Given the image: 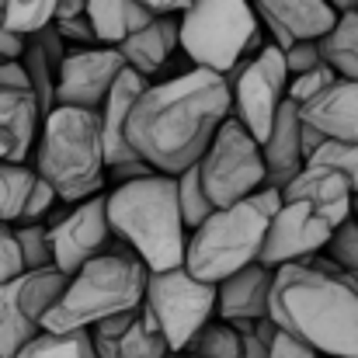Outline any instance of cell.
Returning a JSON list of instances; mask_svg holds the SVG:
<instances>
[{
  "mask_svg": "<svg viewBox=\"0 0 358 358\" xmlns=\"http://www.w3.org/2000/svg\"><path fill=\"white\" fill-rule=\"evenodd\" d=\"M234 87L223 73L195 66L167 84L146 87L129 115V143L164 174L199 164L230 119Z\"/></svg>",
  "mask_w": 358,
  "mask_h": 358,
  "instance_id": "1",
  "label": "cell"
},
{
  "mask_svg": "<svg viewBox=\"0 0 358 358\" xmlns=\"http://www.w3.org/2000/svg\"><path fill=\"white\" fill-rule=\"evenodd\" d=\"M271 317L282 331L331 358H358V278L334 257L275 271Z\"/></svg>",
  "mask_w": 358,
  "mask_h": 358,
  "instance_id": "2",
  "label": "cell"
},
{
  "mask_svg": "<svg viewBox=\"0 0 358 358\" xmlns=\"http://www.w3.org/2000/svg\"><path fill=\"white\" fill-rule=\"evenodd\" d=\"M108 220L150 271H171L185 264L188 223L178 199V174H150L108 192Z\"/></svg>",
  "mask_w": 358,
  "mask_h": 358,
  "instance_id": "3",
  "label": "cell"
},
{
  "mask_svg": "<svg viewBox=\"0 0 358 358\" xmlns=\"http://www.w3.org/2000/svg\"><path fill=\"white\" fill-rule=\"evenodd\" d=\"M35 171L59 192L63 202H84L91 195H101L108 153L98 112L56 105L45 115L35 146Z\"/></svg>",
  "mask_w": 358,
  "mask_h": 358,
  "instance_id": "4",
  "label": "cell"
},
{
  "mask_svg": "<svg viewBox=\"0 0 358 358\" xmlns=\"http://www.w3.org/2000/svg\"><path fill=\"white\" fill-rule=\"evenodd\" d=\"M150 268L139 254H101L70 275L63 296L45 317V331H91L108 317L143 306Z\"/></svg>",
  "mask_w": 358,
  "mask_h": 358,
  "instance_id": "5",
  "label": "cell"
},
{
  "mask_svg": "<svg viewBox=\"0 0 358 358\" xmlns=\"http://www.w3.org/2000/svg\"><path fill=\"white\" fill-rule=\"evenodd\" d=\"M254 0H192L181 14V49L195 66L234 73L261 52V24Z\"/></svg>",
  "mask_w": 358,
  "mask_h": 358,
  "instance_id": "6",
  "label": "cell"
},
{
  "mask_svg": "<svg viewBox=\"0 0 358 358\" xmlns=\"http://www.w3.org/2000/svg\"><path fill=\"white\" fill-rule=\"evenodd\" d=\"M268 223H271V216L261 206H254L250 199L216 209L202 227L192 230L188 254H185V268L192 275L220 285L234 271L261 261V247H264Z\"/></svg>",
  "mask_w": 358,
  "mask_h": 358,
  "instance_id": "7",
  "label": "cell"
},
{
  "mask_svg": "<svg viewBox=\"0 0 358 358\" xmlns=\"http://www.w3.org/2000/svg\"><path fill=\"white\" fill-rule=\"evenodd\" d=\"M220 303V285L192 275L185 264L171 271H150L143 306L167 338L171 352H188L195 334L213 320Z\"/></svg>",
  "mask_w": 358,
  "mask_h": 358,
  "instance_id": "8",
  "label": "cell"
},
{
  "mask_svg": "<svg viewBox=\"0 0 358 358\" xmlns=\"http://www.w3.org/2000/svg\"><path fill=\"white\" fill-rule=\"evenodd\" d=\"M202 181L220 209L250 199L268 181L264 150L237 115L223 122L216 139L209 143V150L202 157Z\"/></svg>",
  "mask_w": 358,
  "mask_h": 358,
  "instance_id": "9",
  "label": "cell"
},
{
  "mask_svg": "<svg viewBox=\"0 0 358 358\" xmlns=\"http://www.w3.org/2000/svg\"><path fill=\"white\" fill-rule=\"evenodd\" d=\"M70 275L52 268L24 271L0 285V358H17L45 331V317L63 296Z\"/></svg>",
  "mask_w": 358,
  "mask_h": 358,
  "instance_id": "10",
  "label": "cell"
},
{
  "mask_svg": "<svg viewBox=\"0 0 358 358\" xmlns=\"http://www.w3.org/2000/svg\"><path fill=\"white\" fill-rule=\"evenodd\" d=\"M230 87H234V108L237 119L254 132L257 143L268 139L271 125L278 119V108L289 94V63H285V49L278 42L261 45V52L247 56L234 73H227Z\"/></svg>",
  "mask_w": 358,
  "mask_h": 358,
  "instance_id": "11",
  "label": "cell"
},
{
  "mask_svg": "<svg viewBox=\"0 0 358 358\" xmlns=\"http://www.w3.org/2000/svg\"><path fill=\"white\" fill-rule=\"evenodd\" d=\"M52 234V250H56V268L73 275L87 261L101 254H136L122 237H115L112 220H108V195H91L77 202L70 213L52 209L45 220Z\"/></svg>",
  "mask_w": 358,
  "mask_h": 358,
  "instance_id": "12",
  "label": "cell"
},
{
  "mask_svg": "<svg viewBox=\"0 0 358 358\" xmlns=\"http://www.w3.org/2000/svg\"><path fill=\"white\" fill-rule=\"evenodd\" d=\"M334 223H327L313 206L306 202H285L264 234V247H261V264L268 268H282V264H299L310 261L313 254L327 250V243L334 237Z\"/></svg>",
  "mask_w": 358,
  "mask_h": 358,
  "instance_id": "13",
  "label": "cell"
},
{
  "mask_svg": "<svg viewBox=\"0 0 358 358\" xmlns=\"http://www.w3.org/2000/svg\"><path fill=\"white\" fill-rule=\"evenodd\" d=\"M125 66L129 63H125L119 45H98V49L70 52L63 59L59 73H56V105L98 112Z\"/></svg>",
  "mask_w": 358,
  "mask_h": 358,
  "instance_id": "14",
  "label": "cell"
},
{
  "mask_svg": "<svg viewBox=\"0 0 358 358\" xmlns=\"http://www.w3.org/2000/svg\"><path fill=\"white\" fill-rule=\"evenodd\" d=\"M94 348L101 358H167L171 345L160 334V327L153 324V317L146 313V306L125 310L119 317L101 320L98 327H91Z\"/></svg>",
  "mask_w": 358,
  "mask_h": 358,
  "instance_id": "15",
  "label": "cell"
},
{
  "mask_svg": "<svg viewBox=\"0 0 358 358\" xmlns=\"http://www.w3.org/2000/svg\"><path fill=\"white\" fill-rule=\"evenodd\" d=\"M282 192H285V202H306L334 227H341L348 216H355V185L338 167L306 164Z\"/></svg>",
  "mask_w": 358,
  "mask_h": 358,
  "instance_id": "16",
  "label": "cell"
},
{
  "mask_svg": "<svg viewBox=\"0 0 358 358\" xmlns=\"http://www.w3.org/2000/svg\"><path fill=\"white\" fill-rule=\"evenodd\" d=\"M254 7L282 49L296 38H324L338 24V10L327 0H254Z\"/></svg>",
  "mask_w": 358,
  "mask_h": 358,
  "instance_id": "17",
  "label": "cell"
},
{
  "mask_svg": "<svg viewBox=\"0 0 358 358\" xmlns=\"http://www.w3.org/2000/svg\"><path fill=\"white\" fill-rule=\"evenodd\" d=\"M264 150V164H268V181L271 188H285L303 167H306V153H303V105H296L292 98L282 101L278 119L271 125L268 139L261 143Z\"/></svg>",
  "mask_w": 358,
  "mask_h": 358,
  "instance_id": "18",
  "label": "cell"
},
{
  "mask_svg": "<svg viewBox=\"0 0 358 358\" xmlns=\"http://www.w3.org/2000/svg\"><path fill=\"white\" fill-rule=\"evenodd\" d=\"M146 73L125 66L115 80V87L108 91L105 105L98 108V119H101V136H105V153H108V167L122 164V160H132L139 157L136 146L129 143V115H132V105L143 98L146 91Z\"/></svg>",
  "mask_w": 358,
  "mask_h": 358,
  "instance_id": "19",
  "label": "cell"
},
{
  "mask_svg": "<svg viewBox=\"0 0 358 358\" xmlns=\"http://www.w3.org/2000/svg\"><path fill=\"white\" fill-rule=\"evenodd\" d=\"M275 271L261 261L234 271L220 282V317L223 320H261L271 317V292H275Z\"/></svg>",
  "mask_w": 358,
  "mask_h": 358,
  "instance_id": "20",
  "label": "cell"
},
{
  "mask_svg": "<svg viewBox=\"0 0 358 358\" xmlns=\"http://www.w3.org/2000/svg\"><path fill=\"white\" fill-rule=\"evenodd\" d=\"M45 112L42 101L35 98V91H21V87H0V136L10 146V164H28L31 150L38 146L35 139L42 136Z\"/></svg>",
  "mask_w": 358,
  "mask_h": 358,
  "instance_id": "21",
  "label": "cell"
},
{
  "mask_svg": "<svg viewBox=\"0 0 358 358\" xmlns=\"http://www.w3.org/2000/svg\"><path fill=\"white\" fill-rule=\"evenodd\" d=\"M125 63L139 73H157L174 49H181V14H157L146 28L132 31L119 45Z\"/></svg>",
  "mask_w": 358,
  "mask_h": 358,
  "instance_id": "22",
  "label": "cell"
},
{
  "mask_svg": "<svg viewBox=\"0 0 358 358\" xmlns=\"http://www.w3.org/2000/svg\"><path fill=\"white\" fill-rule=\"evenodd\" d=\"M303 119L331 139L358 143V80H334L317 101L303 105Z\"/></svg>",
  "mask_w": 358,
  "mask_h": 358,
  "instance_id": "23",
  "label": "cell"
},
{
  "mask_svg": "<svg viewBox=\"0 0 358 358\" xmlns=\"http://www.w3.org/2000/svg\"><path fill=\"white\" fill-rule=\"evenodd\" d=\"M87 14L94 21V31H98L101 45H122L132 31L146 28L157 17L143 0H91Z\"/></svg>",
  "mask_w": 358,
  "mask_h": 358,
  "instance_id": "24",
  "label": "cell"
},
{
  "mask_svg": "<svg viewBox=\"0 0 358 358\" xmlns=\"http://www.w3.org/2000/svg\"><path fill=\"white\" fill-rule=\"evenodd\" d=\"M324 59L348 80H358V10L338 14V24L320 38Z\"/></svg>",
  "mask_w": 358,
  "mask_h": 358,
  "instance_id": "25",
  "label": "cell"
},
{
  "mask_svg": "<svg viewBox=\"0 0 358 358\" xmlns=\"http://www.w3.org/2000/svg\"><path fill=\"white\" fill-rule=\"evenodd\" d=\"M17 358H101V355L94 348L91 331H70V334L42 331L31 345L21 348Z\"/></svg>",
  "mask_w": 358,
  "mask_h": 358,
  "instance_id": "26",
  "label": "cell"
},
{
  "mask_svg": "<svg viewBox=\"0 0 358 358\" xmlns=\"http://www.w3.org/2000/svg\"><path fill=\"white\" fill-rule=\"evenodd\" d=\"M178 199H181V213H185L188 230L202 227V223L220 209V206L213 202V195H209L206 181H202V160H199V164H192V167H185V171L178 174Z\"/></svg>",
  "mask_w": 358,
  "mask_h": 358,
  "instance_id": "27",
  "label": "cell"
},
{
  "mask_svg": "<svg viewBox=\"0 0 358 358\" xmlns=\"http://www.w3.org/2000/svg\"><path fill=\"white\" fill-rule=\"evenodd\" d=\"M35 167L28 164H0V223H17V216L24 213L28 192L35 185Z\"/></svg>",
  "mask_w": 358,
  "mask_h": 358,
  "instance_id": "28",
  "label": "cell"
},
{
  "mask_svg": "<svg viewBox=\"0 0 358 358\" xmlns=\"http://www.w3.org/2000/svg\"><path fill=\"white\" fill-rule=\"evenodd\" d=\"M188 352L199 358H240L243 355V334L230 320L220 317V320H209L195 334V341L188 345Z\"/></svg>",
  "mask_w": 358,
  "mask_h": 358,
  "instance_id": "29",
  "label": "cell"
},
{
  "mask_svg": "<svg viewBox=\"0 0 358 358\" xmlns=\"http://www.w3.org/2000/svg\"><path fill=\"white\" fill-rule=\"evenodd\" d=\"M21 63H24L28 77H31V91H35V98L42 101V112L49 115V112L56 108V66L49 63V56L42 52V45H38L35 38H28Z\"/></svg>",
  "mask_w": 358,
  "mask_h": 358,
  "instance_id": "30",
  "label": "cell"
},
{
  "mask_svg": "<svg viewBox=\"0 0 358 358\" xmlns=\"http://www.w3.org/2000/svg\"><path fill=\"white\" fill-rule=\"evenodd\" d=\"M3 10H7V21H10L14 31L35 35V31H42L56 21L59 0H7Z\"/></svg>",
  "mask_w": 358,
  "mask_h": 358,
  "instance_id": "31",
  "label": "cell"
},
{
  "mask_svg": "<svg viewBox=\"0 0 358 358\" xmlns=\"http://www.w3.org/2000/svg\"><path fill=\"white\" fill-rule=\"evenodd\" d=\"M14 230H17V243H21V254H24L28 271H38V268H52L56 264L52 234H49L45 223H14Z\"/></svg>",
  "mask_w": 358,
  "mask_h": 358,
  "instance_id": "32",
  "label": "cell"
},
{
  "mask_svg": "<svg viewBox=\"0 0 358 358\" xmlns=\"http://www.w3.org/2000/svg\"><path fill=\"white\" fill-rule=\"evenodd\" d=\"M334 80H341V73H338L331 63H320V66H313V70H306V73H296V77L289 80V94H285V98H292L296 105H310V101H317Z\"/></svg>",
  "mask_w": 358,
  "mask_h": 358,
  "instance_id": "33",
  "label": "cell"
},
{
  "mask_svg": "<svg viewBox=\"0 0 358 358\" xmlns=\"http://www.w3.org/2000/svg\"><path fill=\"white\" fill-rule=\"evenodd\" d=\"M306 164H327V167H338L352 178L358 195V143H348V139H327Z\"/></svg>",
  "mask_w": 358,
  "mask_h": 358,
  "instance_id": "34",
  "label": "cell"
},
{
  "mask_svg": "<svg viewBox=\"0 0 358 358\" xmlns=\"http://www.w3.org/2000/svg\"><path fill=\"white\" fill-rule=\"evenodd\" d=\"M327 257H334L341 268H348L358 278V220L355 216H348V220L334 230V237L327 243Z\"/></svg>",
  "mask_w": 358,
  "mask_h": 358,
  "instance_id": "35",
  "label": "cell"
},
{
  "mask_svg": "<svg viewBox=\"0 0 358 358\" xmlns=\"http://www.w3.org/2000/svg\"><path fill=\"white\" fill-rule=\"evenodd\" d=\"M56 202H63L59 192H56L42 174H35V185H31V192H28V202H24V213L17 216V223H45V216L52 213Z\"/></svg>",
  "mask_w": 358,
  "mask_h": 358,
  "instance_id": "36",
  "label": "cell"
},
{
  "mask_svg": "<svg viewBox=\"0 0 358 358\" xmlns=\"http://www.w3.org/2000/svg\"><path fill=\"white\" fill-rule=\"evenodd\" d=\"M24 271H28V264H24L14 223H0V285L17 278V275H24Z\"/></svg>",
  "mask_w": 358,
  "mask_h": 358,
  "instance_id": "37",
  "label": "cell"
},
{
  "mask_svg": "<svg viewBox=\"0 0 358 358\" xmlns=\"http://www.w3.org/2000/svg\"><path fill=\"white\" fill-rule=\"evenodd\" d=\"M285 63H289V73H292V77H296V73H306V70H313V66H320V63H327L324 52H320V38H296V42L285 49Z\"/></svg>",
  "mask_w": 358,
  "mask_h": 358,
  "instance_id": "38",
  "label": "cell"
},
{
  "mask_svg": "<svg viewBox=\"0 0 358 358\" xmlns=\"http://www.w3.org/2000/svg\"><path fill=\"white\" fill-rule=\"evenodd\" d=\"M56 28H59V31H63V38H70V42H80V45H91V42H98V31H94V21H91V14L59 17V21H56Z\"/></svg>",
  "mask_w": 358,
  "mask_h": 358,
  "instance_id": "39",
  "label": "cell"
},
{
  "mask_svg": "<svg viewBox=\"0 0 358 358\" xmlns=\"http://www.w3.org/2000/svg\"><path fill=\"white\" fill-rule=\"evenodd\" d=\"M150 174H157V167L143 157H132V160H122V164L108 167L112 185H129V181H139V178H150Z\"/></svg>",
  "mask_w": 358,
  "mask_h": 358,
  "instance_id": "40",
  "label": "cell"
},
{
  "mask_svg": "<svg viewBox=\"0 0 358 358\" xmlns=\"http://www.w3.org/2000/svg\"><path fill=\"white\" fill-rule=\"evenodd\" d=\"M24 45H28V35H21V31L10 28L7 10H3V3H0V56L21 59V56H24Z\"/></svg>",
  "mask_w": 358,
  "mask_h": 358,
  "instance_id": "41",
  "label": "cell"
},
{
  "mask_svg": "<svg viewBox=\"0 0 358 358\" xmlns=\"http://www.w3.org/2000/svg\"><path fill=\"white\" fill-rule=\"evenodd\" d=\"M230 324L243 334V355L240 358H271V345L254 331V320H230Z\"/></svg>",
  "mask_w": 358,
  "mask_h": 358,
  "instance_id": "42",
  "label": "cell"
},
{
  "mask_svg": "<svg viewBox=\"0 0 358 358\" xmlns=\"http://www.w3.org/2000/svg\"><path fill=\"white\" fill-rule=\"evenodd\" d=\"M271 358H320V352L310 348V345H303V341L292 338L289 331H278V338H275V345H271Z\"/></svg>",
  "mask_w": 358,
  "mask_h": 358,
  "instance_id": "43",
  "label": "cell"
},
{
  "mask_svg": "<svg viewBox=\"0 0 358 358\" xmlns=\"http://www.w3.org/2000/svg\"><path fill=\"white\" fill-rule=\"evenodd\" d=\"M0 87H21V91H31V77L24 70L21 59H7L0 56Z\"/></svg>",
  "mask_w": 358,
  "mask_h": 358,
  "instance_id": "44",
  "label": "cell"
},
{
  "mask_svg": "<svg viewBox=\"0 0 358 358\" xmlns=\"http://www.w3.org/2000/svg\"><path fill=\"white\" fill-rule=\"evenodd\" d=\"M327 139H331V136H324L317 125H310V122L303 119V153H306V160H310V157H313V153H317V150L327 143Z\"/></svg>",
  "mask_w": 358,
  "mask_h": 358,
  "instance_id": "45",
  "label": "cell"
},
{
  "mask_svg": "<svg viewBox=\"0 0 358 358\" xmlns=\"http://www.w3.org/2000/svg\"><path fill=\"white\" fill-rule=\"evenodd\" d=\"M153 14H185L192 0H143Z\"/></svg>",
  "mask_w": 358,
  "mask_h": 358,
  "instance_id": "46",
  "label": "cell"
},
{
  "mask_svg": "<svg viewBox=\"0 0 358 358\" xmlns=\"http://www.w3.org/2000/svg\"><path fill=\"white\" fill-rule=\"evenodd\" d=\"M87 3H91V0H59L56 21H59V17H77V14H87Z\"/></svg>",
  "mask_w": 358,
  "mask_h": 358,
  "instance_id": "47",
  "label": "cell"
},
{
  "mask_svg": "<svg viewBox=\"0 0 358 358\" xmlns=\"http://www.w3.org/2000/svg\"><path fill=\"white\" fill-rule=\"evenodd\" d=\"M338 14H352V10H358V0H327Z\"/></svg>",
  "mask_w": 358,
  "mask_h": 358,
  "instance_id": "48",
  "label": "cell"
},
{
  "mask_svg": "<svg viewBox=\"0 0 358 358\" xmlns=\"http://www.w3.org/2000/svg\"><path fill=\"white\" fill-rule=\"evenodd\" d=\"M7 157H10V146H7V139H3V136H0V164H3V160H7Z\"/></svg>",
  "mask_w": 358,
  "mask_h": 358,
  "instance_id": "49",
  "label": "cell"
},
{
  "mask_svg": "<svg viewBox=\"0 0 358 358\" xmlns=\"http://www.w3.org/2000/svg\"><path fill=\"white\" fill-rule=\"evenodd\" d=\"M355 220H358V209H355Z\"/></svg>",
  "mask_w": 358,
  "mask_h": 358,
  "instance_id": "50",
  "label": "cell"
},
{
  "mask_svg": "<svg viewBox=\"0 0 358 358\" xmlns=\"http://www.w3.org/2000/svg\"><path fill=\"white\" fill-rule=\"evenodd\" d=\"M188 358H199V355H188Z\"/></svg>",
  "mask_w": 358,
  "mask_h": 358,
  "instance_id": "51",
  "label": "cell"
},
{
  "mask_svg": "<svg viewBox=\"0 0 358 358\" xmlns=\"http://www.w3.org/2000/svg\"><path fill=\"white\" fill-rule=\"evenodd\" d=\"M0 3H7V0H0Z\"/></svg>",
  "mask_w": 358,
  "mask_h": 358,
  "instance_id": "52",
  "label": "cell"
}]
</instances>
